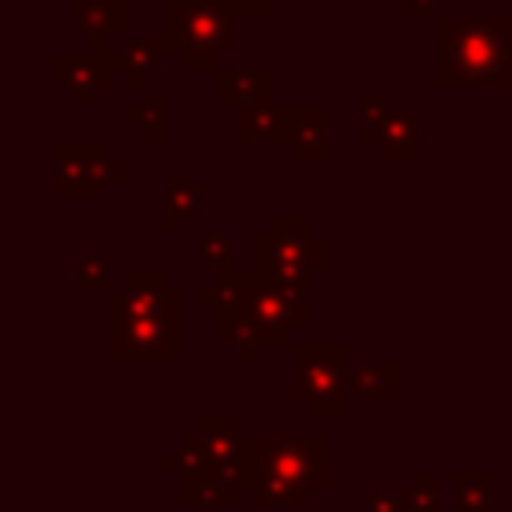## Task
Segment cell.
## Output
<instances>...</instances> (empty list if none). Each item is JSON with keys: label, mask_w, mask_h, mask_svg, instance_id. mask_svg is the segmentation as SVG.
<instances>
[{"label": "cell", "mask_w": 512, "mask_h": 512, "mask_svg": "<svg viewBox=\"0 0 512 512\" xmlns=\"http://www.w3.org/2000/svg\"><path fill=\"white\" fill-rule=\"evenodd\" d=\"M184 292L160 268H132L108 292V356L116 364H176L184 356Z\"/></svg>", "instance_id": "cell-1"}, {"label": "cell", "mask_w": 512, "mask_h": 512, "mask_svg": "<svg viewBox=\"0 0 512 512\" xmlns=\"http://www.w3.org/2000/svg\"><path fill=\"white\" fill-rule=\"evenodd\" d=\"M236 472L244 492L264 508L308 504L328 484L324 436H240Z\"/></svg>", "instance_id": "cell-2"}, {"label": "cell", "mask_w": 512, "mask_h": 512, "mask_svg": "<svg viewBox=\"0 0 512 512\" xmlns=\"http://www.w3.org/2000/svg\"><path fill=\"white\" fill-rule=\"evenodd\" d=\"M512 20L504 12L436 16V88H512Z\"/></svg>", "instance_id": "cell-3"}, {"label": "cell", "mask_w": 512, "mask_h": 512, "mask_svg": "<svg viewBox=\"0 0 512 512\" xmlns=\"http://www.w3.org/2000/svg\"><path fill=\"white\" fill-rule=\"evenodd\" d=\"M160 36L184 72H220V60L240 48L228 0H164Z\"/></svg>", "instance_id": "cell-4"}, {"label": "cell", "mask_w": 512, "mask_h": 512, "mask_svg": "<svg viewBox=\"0 0 512 512\" xmlns=\"http://www.w3.org/2000/svg\"><path fill=\"white\" fill-rule=\"evenodd\" d=\"M252 268L276 288L308 292V280L328 268V236L304 212H276L252 236Z\"/></svg>", "instance_id": "cell-5"}, {"label": "cell", "mask_w": 512, "mask_h": 512, "mask_svg": "<svg viewBox=\"0 0 512 512\" xmlns=\"http://www.w3.org/2000/svg\"><path fill=\"white\" fill-rule=\"evenodd\" d=\"M292 396L312 416H344L348 408V348L340 340H292Z\"/></svg>", "instance_id": "cell-6"}, {"label": "cell", "mask_w": 512, "mask_h": 512, "mask_svg": "<svg viewBox=\"0 0 512 512\" xmlns=\"http://www.w3.org/2000/svg\"><path fill=\"white\" fill-rule=\"evenodd\" d=\"M128 176L108 140H60L52 144V192L60 200H104Z\"/></svg>", "instance_id": "cell-7"}, {"label": "cell", "mask_w": 512, "mask_h": 512, "mask_svg": "<svg viewBox=\"0 0 512 512\" xmlns=\"http://www.w3.org/2000/svg\"><path fill=\"white\" fill-rule=\"evenodd\" d=\"M360 140L380 152L384 164H416L420 160V112L396 108L380 88L360 92Z\"/></svg>", "instance_id": "cell-8"}, {"label": "cell", "mask_w": 512, "mask_h": 512, "mask_svg": "<svg viewBox=\"0 0 512 512\" xmlns=\"http://www.w3.org/2000/svg\"><path fill=\"white\" fill-rule=\"evenodd\" d=\"M272 144L288 148L296 164H324L332 156L328 104H280Z\"/></svg>", "instance_id": "cell-9"}, {"label": "cell", "mask_w": 512, "mask_h": 512, "mask_svg": "<svg viewBox=\"0 0 512 512\" xmlns=\"http://www.w3.org/2000/svg\"><path fill=\"white\" fill-rule=\"evenodd\" d=\"M180 452L188 468H236V452H240L236 416H204L196 432H184Z\"/></svg>", "instance_id": "cell-10"}, {"label": "cell", "mask_w": 512, "mask_h": 512, "mask_svg": "<svg viewBox=\"0 0 512 512\" xmlns=\"http://www.w3.org/2000/svg\"><path fill=\"white\" fill-rule=\"evenodd\" d=\"M52 84L76 104V108H88L96 100V92H104L112 84V68L100 64L92 52L88 56H76V52H56L52 56Z\"/></svg>", "instance_id": "cell-11"}, {"label": "cell", "mask_w": 512, "mask_h": 512, "mask_svg": "<svg viewBox=\"0 0 512 512\" xmlns=\"http://www.w3.org/2000/svg\"><path fill=\"white\" fill-rule=\"evenodd\" d=\"M72 20L76 32L88 36L92 56L100 60L108 48H116L124 24H128V0H72Z\"/></svg>", "instance_id": "cell-12"}, {"label": "cell", "mask_w": 512, "mask_h": 512, "mask_svg": "<svg viewBox=\"0 0 512 512\" xmlns=\"http://www.w3.org/2000/svg\"><path fill=\"white\" fill-rule=\"evenodd\" d=\"M168 48H164V36L160 32H152V36H132V40H120L116 48H108V56H100V64H108L112 72H120L124 76V84H128V92H144L148 88V72L160 64V56H164Z\"/></svg>", "instance_id": "cell-13"}, {"label": "cell", "mask_w": 512, "mask_h": 512, "mask_svg": "<svg viewBox=\"0 0 512 512\" xmlns=\"http://www.w3.org/2000/svg\"><path fill=\"white\" fill-rule=\"evenodd\" d=\"M276 100V72L272 68H220L216 72V104L220 108H248Z\"/></svg>", "instance_id": "cell-14"}, {"label": "cell", "mask_w": 512, "mask_h": 512, "mask_svg": "<svg viewBox=\"0 0 512 512\" xmlns=\"http://www.w3.org/2000/svg\"><path fill=\"white\" fill-rule=\"evenodd\" d=\"M184 504L188 508H232L244 492L236 468H188L184 472Z\"/></svg>", "instance_id": "cell-15"}, {"label": "cell", "mask_w": 512, "mask_h": 512, "mask_svg": "<svg viewBox=\"0 0 512 512\" xmlns=\"http://www.w3.org/2000/svg\"><path fill=\"white\" fill-rule=\"evenodd\" d=\"M204 212V184L192 176H168L160 184V228L168 236H180L192 216Z\"/></svg>", "instance_id": "cell-16"}, {"label": "cell", "mask_w": 512, "mask_h": 512, "mask_svg": "<svg viewBox=\"0 0 512 512\" xmlns=\"http://www.w3.org/2000/svg\"><path fill=\"white\" fill-rule=\"evenodd\" d=\"M348 384L364 400H396L404 388V368L396 360H360L348 368Z\"/></svg>", "instance_id": "cell-17"}, {"label": "cell", "mask_w": 512, "mask_h": 512, "mask_svg": "<svg viewBox=\"0 0 512 512\" xmlns=\"http://www.w3.org/2000/svg\"><path fill=\"white\" fill-rule=\"evenodd\" d=\"M124 124L144 132V144H160L164 140V88L148 84L128 108H124Z\"/></svg>", "instance_id": "cell-18"}, {"label": "cell", "mask_w": 512, "mask_h": 512, "mask_svg": "<svg viewBox=\"0 0 512 512\" xmlns=\"http://www.w3.org/2000/svg\"><path fill=\"white\" fill-rule=\"evenodd\" d=\"M452 512H492V476L480 468H464L452 476Z\"/></svg>", "instance_id": "cell-19"}, {"label": "cell", "mask_w": 512, "mask_h": 512, "mask_svg": "<svg viewBox=\"0 0 512 512\" xmlns=\"http://www.w3.org/2000/svg\"><path fill=\"white\" fill-rule=\"evenodd\" d=\"M276 116H280V104H276V100H264V104H248V108H240V112H236V144L272 140Z\"/></svg>", "instance_id": "cell-20"}, {"label": "cell", "mask_w": 512, "mask_h": 512, "mask_svg": "<svg viewBox=\"0 0 512 512\" xmlns=\"http://www.w3.org/2000/svg\"><path fill=\"white\" fill-rule=\"evenodd\" d=\"M72 264H76V284H80V288H108L112 264H108L104 252H76ZM108 292H112V288H108Z\"/></svg>", "instance_id": "cell-21"}, {"label": "cell", "mask_w": 512, "mask_h": 512, "mask_svg": "<svg viewBox=\"0 0 512 512\" xmlns=\"http://www.w3.org/2000/svg\"><path fill=\"white\" fill-rule=\"evenodd\" d=\"M440 508V496H436V472H420L412 488L400 492V512H436Z\"/></svg>", "instance_id": "cell-22"}, {"label": "cell", "mask_w": 512, "mask_h": 512, "mask_svg": "<svg viewBox=\"0 0 512 512\" xmlns=\"http://www.w3.org/2000/svg\"><path fill=\"white\" fill-rule=\"evenodd\" d=\"M196 260L204 264V268H228L232 260H236V244H232V236H224V232H204L200 236V244H196Z\"/></svg>", "instance_id": "cell-23"}, {"label": "cell", "mask_w": 512, "mask_h": 512, "mask_svg": "<svg viewBox=\"0 0 512 512\" xmlns=\"http://www.w3.org/2000/svg\"><path fill=\"white\" fill-rule=\"evenodd\" d=\"M364 512H400V492H392V488H368L364 492Z\"/></svg>", "instance_id": "cell-24"}, {"label": "cell", "mask_w": 512, "mask_h": 512, "mask_svg": "<svg viewBox=\"0 0 512 512\" xmlns=\"http://www.w3.org/2000/svg\"><path fill=\"white\" fill-rule=\"evenodd\" d=\"M400 16H408V20L440 16V0H400Z\"/></svg>", "instance_id": "cell-25"}, {"label": "cell", "mask_w": 512, "mask_h": 512, "mask_svg": "<svg viewBox=\"0 0 512 512\" xmlns=\"http://www.w3.org/2000/svg\"><path fill=\"white\" fill-rule=\"evenodd\" d=\"M236 16H272L276 12V0H228Z\"/></svg>", "instance_id": "cell-26"}, {"label": "cell", "mask_w": 512, "mask_h": 512, "mask_svg": "<svg viewBox=\"0 0 512 512\" xmlns=\"http://www.w3.org/2000/svg\"><path fill=\"white\" fill-rule=\"evenodd\" d=\"M512 92V88H508ZM508 140H512V108H508Z\"/></svg>", "instance_id": "cell-27"}]
</instances>
